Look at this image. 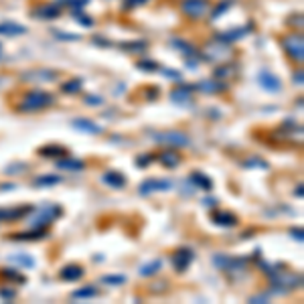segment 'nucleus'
I'll return each instance as SVG.
<instances>
[{
    "mask_svg": "<svg viewBox=\"0 0 304 304\" xmlns=\"http://www.w3.org/2000/svg\"><path fill=\"white\" fill-rule=\"evenodd\" d=\"M51 104H55V97H53L49 91L31 89V91L25 93L23 102L19 104V110H21V112H39V110L49 108Z\"/></svg>",
    "mask_w": 304,
    "mask_h": 304,
    "instance_id": "1",
    "label": "nucleus"
},
{
    "mask_svg": "<svg viewBox=\"0 0 304 304\" xmlns=\"http://www.w3.org/2000/svg\"><path fill=\"white\" fill-rule=\"evenodd\" d=\"M63 213V209L59 205H43L35 211V215L29 219L33 227H39V229H45L49 223H53L55 219H59Z\"/></svg>",
    "mask_w": 304,
    "mask_h": 304,
    "instance_id": "2",
    "label": "nucleus"
},
{
    "mask_svg": "<svg viewBox=\"0 0 304 304\" xmlns=\"http://www.w3.org/2000/svg\"><path fill=\"white\" fill-rule=\"evenodd\" d=\"M152 138L159 144H167V146H175V148H183L189 146V136L177 130H169V132H152Z\"/></svg>",
    "mask_w": 304,
    "mask_h": 304,
    "instance_id": "3",
    "label": "nucleus"
},
{
    "mask_svg": "<svg viewBox=\"0 0 304 304\" xmlns=\"http://www.w3.org/2000/svg\"><path fill=\"white\" fill-rule=\"evenodd\" d=\"M282 47H284V51L294 59V61H302L304 59V45H302V37L300 35H286V37H282Z\"/></svg>",
    "mask_w": 304,
    "mask_h": 304,
    "instance_id": "4",
    "label": "nucleus"
},
{
    "mask_svg": "<svg viewBox=\"0 0 304 304\" xmlns=\"http://www.w3.org/2000/svg\"><path fill=\"white\" fill-rule=\"evenodd\" d=\"M213 266L223 270V272H241V270H245V260L243 258H231L225 254H215Z\"/></svg>",
    "mask_w": 304,
    "mask_h": 304,
    "instance_id": "5",
    "label": "nucleus"
},
{
    "mask_svg": "<svg viewBox=\"0 0 304 304\" xmlns=\"http://www.w3.org/2000/svg\"><path fill=\"white\" fill-rule=\"evenodd\" d=\"M183 13L191 19H201L207 15L209 11V0H183V5H181Z\"/></svg>",
    "mask_w": 304,
    "mask_h": 304,
    "instance_id": "6",
    "label": "nucleus"
},
{
    "mask_svg": "<svg viewBox=\"0 0 304 304\" xmlns=\"http://www.w3.org/2000/svg\"><path fill=\"white\" fill-rule=\"evenodd\" d=\"M173 189V183L167 181V179H146L144 183H140L138 187V193L142 197L150 195V193H159V191H171Z\"/></svg>",
    "mask_w": 304,
    "mask_h": 304,
    "instance_id": "7",
    "label": "nucleus"
},
{
    "mask_svg": "<svg viewBox=\"0 0 304 304\" xmlns=\"http://www.w3.org/2000/svg\"><path fill=\"white\" fill-rule=\"evenodd\" d=\"M193 260H195V251H193L191 247H181V249H177V251L171 256V264H173V268H175L177 272H185V270L191 266Z\"/></svg>",
    "mask_w": 304,
    "mask_h": 304,
    "instance_id": "8",
    "label": "nucleus"
},
{
    "mask_svg": "<svg viewBox=\"0 0 304 304\" xmlns=\"http://www.w3.org/2000/svg\"><path fill=\"white\" fill-rule=\"evenodd\" d=\"M258 81H260V85H262L266 91H270V93H278V91L282 89V81H280L276 75L268 73V71H262L260 77H258Z\"/></svg>",
    "mask_w": 304,
    "mask_h": 304,
    "instance_id": "9",
    "label": "nucleus"
},
{
    "mask_svg": "<svg viewBox=\"0 0 304 304\" xmlns=\"http://www.w3.org/2000/svg\"><path fill=\"white\" fill-rule=\"evenodd\" d=\"M191 89H195L193 85H185V87H179V89H173L171 91V102L177 104V106H191Z\"/></svg>",
    "mask_w": 304,
    "mask_h": 304,
    "instance_id": "10",
    "label": "nucleus"
},
{
    "mask_svg": "<svg viewBox=\"0 0 304 304\" xmlns=\"http://www.w3.org/2000/svg\"><path fill=\"white\" fill-rule=\"evenodd\" d=\"M71 126H73L75 130H79V132H85V134H102V132H104V128H102L99 124H95V122H91V120H85V118H75V120L71 122Z\"/></svg>",
    "mask_w": 304,
    "mask_h": 304,
    "instance_id": "11",
    "label": "nucleus"
},
{
    "mask_svg": "<svg viewBox=\"0 0 304 304\" xmlns=\"http://www.w3.org/2000/svg\"><path fill=\"white\" fill-rule=\"evenodd\" d=\"M211 221L219 227H235L237 225V215L231 213V211H217V213H213Z\"/></svg>",
    "mask_w": 304,
    "mask_h": 304,
    "instance_id": "12",
    "label": "nucleus"
},
{
    "mask_svg": "<svg viewBox=\"0 0 304 304\" xmlns=\"http://www.w3.org/2000/svg\"><path fill=\"white\" fill-rule=\"evenodd\" d=\"M195 89H199V91H203V93H219V91H225L227 89V85L225 83H221V81H217L215 77L213 79H205V81H199L197 85H193Z\"/></svg>",
    "mask_w": 304,
    "mask_h": 304,
    "instance_id": "13",
    "label": "nucleus"
},
{
    "mask_svg": "<svg viewBox=\"0 0 304 304\" xmlns=\"http://www.w3.org/2000/svg\"><path fill=\"white\" fill-rule=\"evenodd\" d=\"M69 150L65 146H57V144H47L43 148H39V157L45 159H59V157H67Z\"/></svg>",
    "mask_w": 304,
    "mask_h": 304,
    "instance_id": "14",
    "label": "nucleus"
},
{
    "mask_svg": "<svg viewBox=\"0 0 304 304\" xmlns=\"http://www.w3.org/2000/svg\"><path fill=\"white\" fill-rule=\"evenodd\" d=\"M33 207H17V209H0V221H17L25 215H29Z\"/></svg>",
    "mask_w": 304,
    "mask_h": 304,
    "instance_id": "15",
    "label": "nucleus"
},
{
    "mask_svg": "<svg viewBox=\"0 0 304 304\" xmlns=\"http://www.w3.org/2000/svg\"><path fill=\"white\" fill-rule=\"evenodd\" d=\"M102 183H106L112 189H124L126 187V177L122 173H118V171H108L102 177Z\"/></svg>",
    "mask_w": 304,
    "mask_h": 304,
    "instance_id": "16",
    "label": "nucleus"
},
{
    "mask_svg": "<svg viewBox=\"0 0 304 304\" xmlns=\"http://www.w3.org/2000/svg\"><path fill=\"white\" fill-rule=\"evenodd\" d=\"M247 33H249V27H241V29H233V31L221 33V35H219V43H223V45H231V43L239 41L241 37H245Z\"/></svg>",
    "mask_w": 304,
    "mask_h": 304,
    "instance_id": "17",
    "label": "nucleus"
},
{
    "mask_svg": "<svg viewBox=\"0 0 304 304\" xmlns=\"http://www.w3.org/2000/svg\"><path fill=\"white\" fill-rule=\"evenodd\" d=\"M55 71L49 69H39V71H29L23 75V81H55Z\"/></svg>",
    "mask_w": 304,
    "mask_h": 304,
    "instance_id": "18",
    "label": "nucleus"
},
{
    "mask_svg": "<svg viewBox=\"0 0 304 304\" xmlns=\"http://www.w3.org/2000/svg\"><path fill=\"white\" fill-rule=\"evenodd\" d=\"M81 276H83V268L77 266V264H69V266H65V268L59 272V278L65 280V282H75V280H79Z\"/></svg>",
    "mask_w": 304,
    "mask_h": 304,
    "instance_id": "19",
    "label": "nucleus"
},
{
    "mask_svg": "<svg viewBox=\"0 0 304 304\" xmlns=\"http://www.w3.org/2000/svg\"><path fill=\"white\" fill-rule=\"evenodd\" d=\"M61 15V9L57 7V5H43V7H39L35 13H33V17L35 19H57Z\"/></svg>",
    "mask_w": 304,
    "mask_h": 304,
    "instance_id": "20",
    "label": "nucleus"
},
{
    "mask_svg": "<svg viewBox=\"0 0 304 304\" xmlns=\"http://www.w3.org/2000/svg\"><path fill=\"white\" fill-rule=\"evenodd\" d=\"M13 239L17 241H35V239H43L47 237V229H39V227H33L31 231H23V233H15L11 235Z\"/></svg>",
    "mask_w": 304,
    "mask_h": 304,
    "instance_id": "21",
    "label": "nucleus"
},
{
    "mask_svg": "<svg viewBox=\"0 0 304 304\" xmlns=\"http://www.w3.org/2000/svg\"><path fill=\"white\" fill-rule=\"evenodd\" d=\"M57 169H61V171H71V173H79V171L85 169V163L67 157V159H63V161H57Z\"/></svg>",
    "mask_w": 304,
    "mask_h": 304,
    "instance_id": "22",
    "label": "nucleus"
},
{
    "mask_svg": "<svg viewBox=\"0 0 304 304\" xmlns=\"http://www.w3.org/2000/svg\"><path fill=\"white\" fill-rule=\"evenodd\" d=\"M189 181L195 185V189H203V191H211V189H213V181H211L209 177H205L203 173H199V171L191 173Z\"/></svg>",
    "mask_w": 304,
    "mask_h": 304,
    "instance_id": "23",
    "label": "nucleus"
},
{
    "mask_svg": "<svg viewBox=\"0 0 304 304\" xmlns=\"http://www.w3.org/2000/svg\"><path fill=\"white\" fill-rule=\"evenodd\" d=\"M27 27L19 25V23H0V35L5 37H17V35H25Z\"/></svg>",
    "mask_w": 304,
    "mask_h": 304,
    "instance_id": "24",
    "label": "nucleus"
},
{
    "mask_svg": "<svg viewBox=\"0 0 304 304\" xmlns=\"http://www.w3.org/2000/svg\"><path fill=\"white\" fill-rule=\"evenodd\" d=\"M161 163L167 169H177L181 165V157L177 155L175 150H167V152H163V155H161Z\"/></svg>",
    "mask_w": 304,
    "mask_h": 304,
    "instance_id": "25",
    "label": "nucleus"
},
{
    "mask_svg": "<svg viewBox=\"0 0 304 304\" xmlns=\"http://www.w3.org/2000/svg\"><path fill=\"white\" fill-rule=\"evenodd\" d=\"M81 87H83V77H73L61 85V91L63 93H77V91H81Z\"/></svg>",
    "mask_w": 304,
    "mask_h": 304,
    "instance_id": "26",
    "label": "nucleus"
},
{
    "mask_svg": "<svg viewBox=\"0 0 304 304\" xmlns=\"http://www.w3.org/2000/svg\"><path fill=\"white\" fill-rule=\"evenodd\" d=\"M0 276H3L5 280L19 282V284H25V282H27V278H25L19 270H15V268H5V270H0Z\"/></svg>",
    "mask_w": 304,
    "mask_h": 304,
    "instance_id": "27",
    "label": "nucleus"
},
{
    "mask_svg": "<svg viewBox=\"0 0 304 304\" xmlns=\"http://www.w3.org/2000/svg\"><path fill=\"white\" fill-rule=\"evenodd\" d=\"M57 183H61V177H59V175H43V177H37V179L33 181L35 187H53V185H57Z\"/></svg>",
    "mask_w": 304,
    "mask_h": 304,
    "instance_id": "28",
    "label": "nucleus"
},
{
    "mask_svg": "<svg viewBox=\"0 0 304 304\" xmlns=\"http://www.w3.org/2000/svg\"><path fill=\"white\" fill-rule=\"evenodd\" d=\"M163 268V262L161 260H152L150 264H144L142 268H140V276H144V278H148V276H155L159 270Z\"/></svg>",
    "mask_w": 304,
    "mask_h": 304,
    "instance_id": "29",
    "label": "nucleus"
},
{
    "mask_svg": "<svg viewBox=\"0 0 304 304\" xmlns=\"http://www.w3.org/2000/svg\"><path fill=\"white\" fill-rule=\"evenodd\" d=\"M173 47H175V49H179L181 53H185L189 59H193V57L197 55V49H195L193 45L185 43V41H179V39H175V41H173Z\"/></svg>",
    "mask_w": 304,
    "mask_h": 304,
    "instance_id": "30",
    "label": "nucleus"
},
{
    "mask_svg": "<svg viewBox=\"0 0 304 304\" xmlns=\"http://www.w3.org/2000/svg\"><path fill=\"white\" fill-rule=\"evenodd\" d=\"M9 260L19 264V266H23V268H33L35 266V260L31 256H27V254H13V256H9Z\"/></svg>",
    "mask_w": 304,
    "mask_h": 304,
    "instance_id": "31",
    "label": "nucleus"
},
{
    "mask_svg": "<svg viewBox=\"0 0 304 304\" xmlns=\"http://www.w3.org/2000/svg\"><path fill=\"white\" fill-rule=\"evenodd\" d=\"M120 49H122V51H128V53H142V51H146V49H148V43H144V41H136V43H122V45H120Z\"/></svg>",
    "mask_w": 304,
    "mask_h": 304,
    "instance_id": "32",
    "label": "nucleus"
},
{
    "mask_svg": "<svg viewBox=\"0 0 304 304\" xmlns=\"http://www.w3.org/2000/svg\"><path fill=\"white\" fill-rule=\"evenodd\" d=\"M241 167L243 169H268V163L264 159H260V157H251V159L243 161Z\"/></svg>",
    "mask_w": 304,
    "mask_h": 304,
    "instance_id": "33",
    "label": "nucleus"
},
{
    "mask_svg": "<svg viewBox=\"0 0 304 304\" xmlns=\"http://www.w3.org/2000/svg\"><path fill=\"white\" fill-rule=\"evenodd\" d=\"M97 296V288H93V286H85V288H79V290H75L73 292V298H95Z\"/></svg>",
    "mask_w": 304,
    "mask_h": 304,
    "instance_id": "34",
    "label": "nucleus"
},
{
    "mask_svg": "<svg viewBox=\"0 0 304 304\" xmlns=\"http://www.w3.org/2000/svg\"><path fill=\"white\" fill-rule=\"evenodd\" d=\"M231 7H233V0H223L221 5H217V7H215V11H213V19L223 17V15L227 13V9H231Z\"/></svg>",
    "mask_w": 304,
    "mask_h": 304,
    "instance_id": "35",
    "label": "nucleus"
},
{
    "mask_svg": "<svg viewBox=\"0 0 304 304\" xmlns=\"http://www.w3.org/2000/svg\"><path fill=\"white\" fill-rule=\"evenodd\" d=\"M136 67L138 69H142V71H157L159 69V65H157V61H152V59H140L138 63H136Z\"/></svg>",
    "mask_w": 304,
    "mask_h": 304,
    "instance_id": "36",
    "label": "nucleus"
},
{
    "mask_svg": "<svg viewBox=\"0 0 304 304\" xmlns=\"http://www.w3.org/2000/svg\"><path fill=\"white\" fill-rule=\"evenodd\" d=\"M102 284H108V286H120V284H126V276H102Z\"/></svg>",
    "mask_w": 304,
    "mask_h": 304,
    "instance_id": "37",
    "label": "nucleus"
},
{
    "mask_svg": "<svg viewBox=\"0 0 304 304\" xmlns=\"http://www.w3.org/2000/svg\"><path fill=\"white\" fill-rule=\"evenodd\" d=\"M213 75H215L217 79H221V77H229V75H233V67H231V65H223V67H217Z\"/></svg>",
    "mask_w": 304,
    "mask_h": 304,
    "instance_id": "38",
    "label": "nucleus"
},
{
    "mask_svg": "<svg viewBox=\"0 0 304 304\" xmlns=\"http://www.w3.org/2000/svg\"><path fill=\"white\" fill-rule=\"evenodd\" d=\"M152 161H155V157H152V155H140V157L136 159V167L144 169V167H148Z\"/></svg>",
    "mask_w": 304,
    "mask_h": 304,
    "instance_id": "39",
    "label": "nucleus"
},
{
    "mask_svg": "<svg viewBox=\"0 0 304 304\" xmlns=\"http://www.w3.org/2000/svg\"><path fill=\"white\" fill-rule=\"evenodd\" d=\"M59 3H65V5H69L73 11H77V9H81V7H85L89 0H59Z\"/></svg>",
    "mask_w": 304,
    "mask_h": 304,
    "instance_id": "40",
    "label": "nucleus"
},
{
    "mask_svg": "<svg viewBox=\"0 0 304 304\" xmlns=\"http://www.w3.org/2000/svg\"><path fill=\"white\" fill-rule=\"evenodd\" d=\"M27 169V165H21V163H15V165H11V167H7V175H19V173H23Z\"/></svg>",
    "mask_w": 304,
    "mask_h": 304,
    "instance_id": "41",
    "label": "nucleus"
},
{
    "mask_svg": "<svg viewBox=\"0 0 304 304\" xmlns=\"http://www.w3.org/2000/svg\"><path fill=\"white\" fill-rule=\"evenodd\" d=\"M148 0H124V11H132V9H136V7H140V5H146Z\"/></svg>",
    "mask_w": 304,
    "mask_h": 304,
    "instance_id": "42",
    "label": "nucleus"
},
{
    "mask_svg": "<svg viewBox=\"0 0 304 304\" xmlns=\"http://www.w3.org/2000/svg\"><path fill=\"white\" fill-rule=\"evenodd\" d=\"M163 73H165V77H169V79H175V81H181V79H183V75H181L179 71H175V69H165Z\"/></svg>",
    "mask_w": 304,
    "mask_h": 304,
    "instance_id": "43",
    "label": "nucleus"
},
{
    "mask_svg": "<svg viewBox=\"0 0 304 304\" xmlns=\"http://www.w3.org/2000/svg\"><path fill=\"white\" fill-rule=\"evenodd\" d=\"M17 292L15 290H9V288H3L0 290V298H5V300H15Z\"/></svg>",
    "mask_w": 304,
    "mask_h": 304,
    "instance_id": "44",
    "label": "nucleus"
},
{
    "mask_svg": "<svg viewBox=\"0 0 304 304\" xmlns=\"http://www.w3.org/2000/svg\"><path fill=\"white\" fill-rule=\"evenodd\" d=\"M73 13H75V17H77V21H79L81 25H87V27H91V25H93V21H91L89 17H83V15H79V9H77V11H73Z\"/></svg>",
    "mask_w": 304,
    "mask_h": 304,
    "instance_id": "45",
    "label": "nucleus"
},
{
    "mask_svg": "<svg viewBox=\"0 0 304 304\" xmlns=\"http://www.w3.org/2000/svg\"><path fill=\"white\" fill-rule=\"evenodd\" d=\"M59 39H65V41H79V35H67V33H57Z\"/></svg>",
    "mask_w": 304,
    "mask_h": 304,
    "instance_id": "46",
    "label": "nucleus"
},
{
    "mask_svg": "<svg viewBox=\"0 0 304 304\" xmlns=\"http://www.w3.org/2000/svg\"><path fill=\"white\" fill-rule=\"evenodd\" d=\"M85 102H87V104H104V99H102V97H95V95H87Z\"/></svg>",
    "mask_w": 304,
    "mask_h": 304,
    "instance_id": "47",
    "label": "nucleus"
},
{
    "mask_svg": "<svg viewBox=\"0 0 304 304\" xmlns=\"http://www.w3.org/2000/svg\"><path fill=\"white\" fill-rule=\"evenodd\" d=\"M290 235H294V239L302 241V229H292V231H290Z\"/></svg>",
    "mask_w": 304,
    "mask_h": 304,
    "instance_id": "48",
    "label": "nucleus"
},
{
    "mask_svg": "<svg viewBox=\"0 0 304 304\" xmlns=\"http://www.w3.org/2000/svg\"><path fill=\"white\" fill-rule=\"evenodd\" d=\"M203 205H205V207H215V205H217V199H205Z\"/></svg>",
    "mask_w": 304,
    "mask_h": 304,
    "instance_id": "49",
    "label": "nucleus"
},
{
    "mask_svg": "<svg viewBox=\"0 0 304 304\" xmlns=\"http://www.w3.org/2000/svg\"><path fill=\"white\" fill-rule=\"evenodd\" d=\"M294 83H298V85H302V71H298V73H294Z\"/></svg>",
    "mask_w": 304,
    "mask_h": 304,
    "instance_id": "50",
    "label": "nucleus"
},
{
    "mask_svg": "<svg viewBox=\"0 0 304 304\" xmlns=\"http://www.w3.org/2000/svg\"><path fill=\"white\" fill-rule=\"evenodd\" d=\"M0 189H3V191H13V189H17V187H15V185H3Z\"/></svg>",
    "mask_w": 304,
    "mask_h": 304,
    "instance_id": "51",
    "label": "nucleus"
},
{
    "mask_svg": "<svg viewBox=\"0 0 304 304\" xmlns=\"http://www.w3.org/2000/svg\"><path fill=\"white\" fill-rule=\"evenodd\" d=\"M0 49H3V45H0Z\"/></svg>",
    "mask_w": 304,
    "mask_h": 304,
    "instance_id": "52",
    "label": "nucleus"
}]
</instances>
